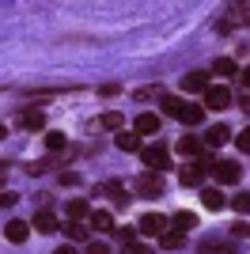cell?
Masks as SVG:
<instances>
[{"label": "cell", "mask_w": 250, "mask_h": 254, "mask_svg": "<svg viewBox=\"0 0 250 254\" xmlns=\"http://www.w3.org/2000/svg\"><path fill=\"white\" fill-rule=\"evenodd\" d=\"M205 175H212L216 179V186H235L239 182V163L235 159H216V163H205Z\"/></svg>", "instance_id": "1"}, {"label": "cell", "mask_w": 250, "mask_h": 254, "mask_svg": "<svg viewBox=\"0 0 250 254\" xmlns=\"http://www.w3.org/2000/svg\"><path fill=\"white\" fill-rule=\"evenodd\" d=\"M140 163H144L148 171H156V175H159V171L171 163V152H167L163 144H144V148H140Z\"/></svg>", "instance_id": "2"}, {"label": "cell", "mask_w": 250, "mask_h": 254, "mask_svg": "<svg viewBox=\"0 0 250 254\" xmlns=\"http://www.w3.org/2000/svg\"><path fill=\"white\" fill-rule=\"evenodd\" d=\"M133 190L140 193V197H163V179H159L156 171H144V175L133 182Z\"/></svg>", "instance_id": "3"}, {"label": "cell", "mask_w": 250, "mask_h": 254, "mask_svg": "<svg viewBox=\"0 0 250 254\" xmlns=\"http://www.w3.org/2000/svg\"><path fill=\"white\" fill-rule=\"evenodd\" d=\"M231 106V91L224 84H208L205 87V110H228Z\"/></svg>", "instance_id": "4"}, {"label": "cell", "mask_w": 250, "mask_h": 254, "mask_svg": "<svg viewBox=\"0 0 250 254\" xmlns=\"http://www.w3.org/2000/svg\"><path fill=\"white\" fill-rule=\"evenodd\" d=\"M136 232L159 239V235L167 232V216H159V212H144V216H140V224H136Z\"/></svg>", "instance_id": "5"}, {"label": "cell", "mask_w": 250, "mask_h": 254, "mask_svg": "<svg viewBox=\"0 0 250 254\" xmlns=\"http://www.w3.org/2000/svg\"><path fill=\"white\" fill-rule=\"evenodd\" d=\"M15 126L27 129V133H34V129L46 126V114H42V110H31V106H23L19 114H15Z\"/></svg>", "instance_id": "6"}, {"label": "cell", "mask_w": 250, "mask_h": 254, "mask_svg": "<svg viewBox=\"0 0 250 254\" xmlns=\"http://www.w3.org/2000/svg\"><path fill=\"white\" fill-rule=\"evenodd\" d=\"M201 205H205L208 212H220L224 205H228V197H224L220 186H205V190H201Z\"/></svg>", "instance_id": "7"}, {"label": "cell", "mask_w": 250, "mask_h": 254, "mask_svg": "<svg viewBox=\"0 0 250 254\" xmlns=\"http://www.w3.org/2000/svg\"><path fill=\"white\" fill-rule=\"evenodd\" d=\"M27 232H31V224H23V220L4 224V239H8V243H27Z\"/></svg>", "instance_id": "8"}, {"label": "cell", "mask_w": 250, "mask_h": 254, "mask_svg": "<svg viewBox=\"0 0 250 254\" xmlns=\"http://www.w3.org/2000/svg\"><path fill=\"white\" fill-rule=\"evenodd\" d=\"M228 137H231L228 126H212L205 137H201V144H205V148H220V144H228Z\"/></svg>", "instance_id": "9"}, {"label": "cell", "mask_w": 250, "mask_h": 254, "mask_svg": "<svg viewBox=\"0 0 250 254\" xmlns=\"http://www.w3.org/2000/svg\"><path fill=\"white\" fill-rule=\"evenodd\" d=\"M91 228L95 232H114V212L110 209H91Z\"/></svg>", "instance_id": "10"}, {"label": "cell", "mask_w": 250, "mask_h": 254, "mask_svg": "<svg viewBox=\"0 0 250 254\" xmlns=\"http://www.w3.org/2000/svg\"><path fill=\"white\" fill-rule=\"evenodd\" d=\"M205 87H208L205 72H189V76H182V91H186V95H193V91H201V95H205Z\"/></svg>", "instance_id": "11"}, {"label": "cell", "mask_w": 250, "mask_h": 254, "mask_svg": "<svg viewBox=\"0 0 250 254\" xmlns=\"http://www.w3.org/2000/svg\"><path fill=\"white\" fill-rule=\"evenodd\" d=\"M182 243H186V232H178V228H167V232L159 235V247H163V251H178Z\"/></svg>", "instance_id": "12"}, {"label": "cell", "mask_w": 250, "mask_h": 254, "mask_svg": "<svg viewBox=\"0 0 250 254\" xmlns=\"http://www.w3.org/2000/svg\"><path fill=\"white\" fill-rule=\"evenodd\" d=\"M133 129H136V133H159V118L152 114V110H144V114H136Z\"/></svg>", "instance_id": "13"}, {"label": "cell", "mask_w": 250, "mask_h": 254, "mask_svg": "<svg viewBox=\"0 0 250 254\" xmlns=\"http://www.w3.org/2000/svg\"><path fill=\"white\" fill-rule=\"evenodd\" d=\"M175 152H178V156H189V159H193V156H201V152H205V144H201L197 137H182V140L175 144Z\"/></svg>", "instance_id": "14"}, {"label": "cell", "mask_w": 250, "mask_h": 254, "mask_svg": "<svg viewBox=\"0 0 250 254\" xmlns=\"http://www.w3.org/2000/svg\"><path fill=\"white\" fill-rule=\"evenodd\" d=\"M34 232H42V235H50V232H57V216L53 212H34Z\"/></svg>", "instance_id": "15"}, {"label": "cell", "mask_w": 250, "mask_h": 254, "mask_svg": "<svg viewBox=\"0 0 250 254\" xmlns=\"http://www.w3.org/2000/svg\"><path fill=\"white\" fill-rule=\"evenodd\" d=\"M178 179H182V186H201V182H205V163H201V167H182Z\"/></svg>", "instance_id": "16"}, {"label": "cell", "mask_w": 250, "mask_h": 254, "mask_svg": "<svg viewBox=\"0 0 250 254\" xmlns=\"http://www.w3.org/2000/svg\"><path fill=\"white\" fill-rule=\"evenodd\" d=\"M114 144H118L122 152H140V148H144V144H140V137H136V133H125V129L114 137Z\"/></svg>", "instance_id": "17"}, {"label": "cell", "mask_w": 250, "mask_h": 254, "mask_svg": "<svg viewBox=\"0 0 250 254\" xmlns=\"http://www.w3.org/2000/svg\"><path fill=\"white\" fill-rule=\"evenodd\" d=\"M64 232H68V239H72V243H91V232H87V224H80V220L64 224Z\"/></svg>", "instance_id": "18"}, {"label": "cell", "mask_w": 250, "mask_h": 254, "mask_svg": "<svg viewBox=\"0 0 250 254\" xmlns=\"http://www.w3.org/2000/svg\"><path fill=\"white\" fill-rule=\"evenodd\" d=\"M68 216L83 224V216H91V205L83 201V197H72V201H68Z\"/></svg>", "instance_id": "19"}, {"label": "cell", "mask_w": 250, "mask_h": 254, "mask_svg": "<svg viewBox=\"0 0 250 254\" xmlns=\"http://www.w3.org/2000/svg\"><path fill=\"white\" fill-rule=\"evenodd\" d=\"M178 122H186V126H201V122H205V106H189L186 103V110H182Z\"/></svg>", "instance_id": "20"}, {"label": "cell", "mask_w": 250, "mask_h": 254, "mask_svg": "<svg viewBox=\"0 0 250 254\" xmlns=\"http://www.w3.org/2000/svg\"><path fill=\"white\" fill-rule=\"evenodd\" d=\"M212 72H220V76H239V64H235V57H216Z\"/></svg>", "instance_id": "21"}, {"label": "cell", "mask_w": 250, "mask_h": 254, "mask_svg": "<svg viewBox=\"0 0 250 254\" xmlns=\"http://www.w3.org/2000/svg\"><path fill=\"white\" fill-rule=\"evenodd\" d=\"M201 254H239V251H235V243H216V239H208V243H201Z\"/></svg>", "instance_id": "22"}, {"label": "cell", "mask_w": 250, "mask_h": 254, "mask_svg": "<svg viewBox=\"0 0 250 254\" xmlns=\"http://www.w3.org/2000/svg\"><path fill=\"white\" fill-rule=\"evenodd\" d=\"M175 228H178V232H189V228H197V216H193V212H186V209L175 212Z\"/></svg>", "instance_id": "23"}, {"label": "cell", "mask_w": 250, "mask_h": 254, "mask_svg": "<svg viewBox=\"0 0 250 254\" xmlns=\"http://www.w3.org/2000/svg\"><path fill=\"white\" fill-rule=\"evenodd\" d=\"M64 144H68V137H64V133H57V129H53V133H46V148H50V152H64Z\"/></svg>", "instance_id": "24"}, {"label": "cell", "mask_w": 250, "mask_h": 254, "mask_svg": "<svg viewBox=\"0 0 250 254\" xmlns=\"http://www.w3.org/2000/svg\"><path fill=\"white\" fill-rule=\"evenodd\" d=\"M99 126L103 129H122V114H118V110H106V114L99 118Z\"/></svg>", "instance_id": "25"}, {"label": "cell", "mask_w": 250, "mask_h": 254, "mask_svg": "<svg viewBox=\"0 0 250 254\" xmlns=\"http://www.w3.org/2000/svg\"><path fill=\"white\" fill-rule=\"evenodd\" d=\"M231 209L239 212V216H247V212H250V193H239V197H231Z\"/></svg>", "instance_id": "26"}, {"label": "cell", "mask_w": 250, "mask_h": 254, "mask_svg": "<svg viewBox=\"0 0 250 254\" xmlns=\"http://www.w3.org/2000/svg\"><path fill=\"white\" fill-rule=\"evenodd\" d=\"M163 106H167V114H171V118H182V110H186L182 99H163Z\"/></svg>", "instance_id": "27"}, {"label": "cell", "mask_w": 250, "mask_h": 254, "mask_svg": "<svg viewBox=\"0 0 250 254\" xmlns=\"http://www.w3.org/2000/svg\"><path fill=\"white\" fill-rule=\"evenodd\" d=\"M83 254H110V247L103 243V239H91V243H87V251Z\"/></svg>", "instance_id": "28"}, {"label": "cell", "mask_w": 250, "mask_h": 254, "mask_svg": "<svg viewBox=\"0 0 250 254\" xmlns=\"http://www.w3.org/2000/svg\"><path fill=\"white\" fill-rule=\"evenodd\" d=\"M15 201H19V193H11V190H4V193H0V209H11Z\"/></svg>", "instance_id": "29"}, {"label": "cell", "mask_w": 250, "mask_h": 254, "mask_svg": "<svg viewBox=\"0 0 250 254\" xmlns=\"http://www.w3.org/2000/svg\"><path fill=\"white\" fill-rule=\"evenodd\" d=\"M231 235H235V239H247V235H250V224H231Z\"/></svg>", "instance_id": "30"}, {"label": "cell", "mask_w": 250, "mask_h": 254, "mask_svg": "<svg viewBox=\"0 0 250 254\" xmlns=\"http://www.w3.org/2000/svg\"><path fill=\"white\" fill-rule=\"evenodd\" d=\"M235 144H239V152H250V129H243L239 137H235Z\"/></svg>", "instance_id": "31"}, {"label": "cell", "mask_w": 250, "mask_h": 254, "mask_svg": "<svg viewBox=\"0 0 250 254\" xmlns=\"http://www.w3.org/2000/svg\"><path fill=\"white\" fill-rule=\"evenodd\" d=\"M122 254H148L144 247H136V243H122Z\"/></svg>", "instance_id": "32"}, {"label": "cell", "mask_w": 250, "mask_h": 254, "mask_svg": "<svg viewBox=\"0 0 250 254\" xmlns=\"http://www.w3.org/2000/svg\"><path fill=\"white\" fill-rule=\"evenodd\" d=\"M239 84L250 87V64H247V68H239Z\"/></svg>", "instance_id": "33"}, {"label": "cell", "mask_w": 250, "mask_h": 254, "mask_svg": "<svg viewBox=\"0 0 250 254\" xmlns=\"http://www.w3.org/2000/svg\"><path fill=\"white\" fill-rule=\"evenodd\" d=\"M239 106H243V110L250 114V95H243V99H239Z\"/></svg>", "instance_id": "34"}, {"label": "cell", "mask_w": 250, "mask_h": 254, "mask_svg": "<svg viewBox=\"0 0 250 254\" xmlns=\"http://www.w3.org/2000/svg\"><path fill=\"white\" fill-rule=\"evenodd\" d=\"M53 254H76V251H72V247H57Z\"/></svg>", "instance_id": "35"}, {"label": "cell", "mask_w": 250, "mask_h": 254, "mask_svg": "<svg viewBox=\"0 0 250 254\" xmlns=\"http://www.w3.org/2000/svg\"><path fill=\"white\" fill-rule=\"evenodd\" d=\"M4 133H8V129H4V122H0V140H4Z\"/></svg>", "instance_id": "36"}]
</instances>
